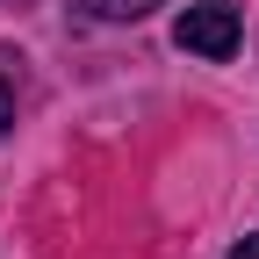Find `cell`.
<instances>
[{"instance_id": "obj_2", "label": "cell", "mask_w": 259, "mask_h": 259, "mask_svg": "<svg viewBox=\"0 0 259 259\" xmlns=\"http://www.w3.org/2000/svg\"><path fill=\"white\" fill-rule=\"evenodd\" d=\"M79 8H87L94 22H144L158 0H79Z\"/></svg>"}, {"instance_id": "obj_1", "label": "cell", "mask_w": 259, "mask_h": 259, "mask_svg": "<svg viewBox=\"0 0 259 259\" xmlns=\"http://www.w3.org/2000/svg\"><path fill=\"white\" fill-rule=\"evenodd\" d=\"M238 36H245V22H238V8H223V0H209V8H187V15L173 22V44L194 51V58H231Z\"/></svg>"}, {"instance_id": "obj_3", "label": "cell", "mask_w": 259, "mask_h": 259, "mask_svg": "<svg viewBox=\"0 0 259 259\" xmlns=\"http://www.w3.org/2000/svg\"><path fill=\"white\" fill-rule=\"evenodd\" d=\"M15 122V94H8V79H0V130Z\"/></svg>"}, {"instance_id": "obj_4", "label": "cell", "mask_w": 259, "mask_h": 259, "mask_svg": "<svg viewBox=\"0 0 259 259\" xmlns=\"http://www.w3.org/2000/svg\"><path fill=\"white\" fill-rule=\"evenodd\" d=\"M231 259H259V231H252L245 245H231Z\"/></svg>"}]
</instances>
